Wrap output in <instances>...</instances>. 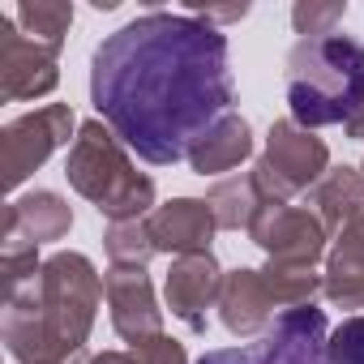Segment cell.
Listing matches in <instances>:
<instances>
[{
  "instance_id": "obj_21",
  "label": "cell",
  "mask_w": 364,
  "mask_h": 364,
  "mask_svg": "<svg viewBox=\"0 0 364 364\" xmlns=\"http://www.w3.org/2000/svg\"><path fill=\"white\" fill-rule=\"evenodd\" d=\"M103 240H107V253H112V262H116V266H146V262L159 253L146 219H133V223H112Z\"/></svg>"
},
{
  "instance_id": "obj_16",
  "label": "cell",
  "mask_w": 364,
  "mask_h": 364,
  "mask_svg": "<svg viewBox=\"0 0 364 364\" xmlns=\"http://www.w3.org/2000/svg\"><path fill=\"white\" fill-rule=\"evenodd\" d=\"M313 206L326 232H343L360 210H364V176L351 167H334L317 180L313 189Z\"/></svg>"
},
{
  "instance_id": "obj_6",
  "label": "cell",
  "mask_w": 364,
  "mask_h": 364,
  "mask_svg": "<svg viewBox=\"0 0 364 364\" xmlns=\"http://www.w3.org/2000/svg\"><path fill=\"white\" fill-rule=\"evenodd\" d=\"M326 163H330V154H326L321 137H313L296 120H274L270 137H266V154L253 167V185L266 198V206L287 202L291 193L309 189L313 180L326 176Z\"/></svg>"
},
{
  "instance_id": "obj_7",
  "label": "cell",
  "mask_w": 364,
  "mask_h": 364,
  "mask_svg": "<svg viewBox=\"0 0 364 364\" xmlns=\"http://www.w3.org/2000/svg\"><path fill=\"white\" fill-rule=\"evenodd\" d=\"M73 133V107L69 103H48L22 120H14L0 137V154H5V185L18 189L22 180Z\"/></svg>"
},
{
  "instance_id": "obj_26",
  "label": "cell",
  "mask_w": 364,
  "mask_h": 364,
  "mask_svg": "<svg viewBox=\"0 0 364 364\" xmlns=\"http://www.w3.org/2000/svg\"><path fill=\"white\" fill-rule=\"evenodd\" d=\"M343 129H347V137H355V141H364V107H360V116H355V120H347Z\"/></svg>"
},
{
  "instance_id": "obj_25",
  "label": "cell",
  "mask_w": 364,
  "mask_h": 364,
  "mask_svg": "<svg viewBox=\"0 0 364 364\" xmlns=\"http://www.w3.org/2000/svg\"><path fill=\"white\" fill-rule=\"evenodd\" d=\"M86 364H137V360H133V351L129 355L124 351H103V355H90Z\"/></svg>"
},
{
  "instance_id": "obj_22",
  "label": "cell",
  "mask_w": 364,
  "mask_h": 364,
  "mask_svg": "<svg viewBox=\"0 0 364 364\" xmlns=\"http://www.w3.org/2000/svg\"><path fill=\"white\" fill-rule=\"evenodd\" d=\"M343 14H347L343 0H300V5L291 9V26L304 39H326V35H334Z\"/></svg>"
},
{
  "instance_id": "obj_3",
  "label": "cell",
  "mask_w": 364,
  "mask_h": 364,
  "mask_svg": "<svg viewBox=\"0 0 364 364\" xmlns=\"http://www.w3.org/2000/svg\"><path fill=\"white\" fill-rule=\"evenodd\" d=\"M287 103L300 129L355 120L364 107V43L338 31L300 39L287 56Z\"/></svg>"
},
{
  "instance_id": "obj_4",
  "label": "cell",
  "mask_w": 364,
  "mask_h": 364,
  "mask_svg": "<svg viewBox=\"0 0 364 364\" xmlns=\"http://www.w3.org/2000/svg\"><path fill=\"white\" fill-rule=\"evenodd\" d=\"M124 150L129 146L112 129L90 120V124L77 129L69 163H65L69 185L82 198H90L99 206V215H107L112 223H133V219H141L154 206V180L133 171Z\"/></svg>"
},
{
  "instance_id": "obj_1",
  "label": "cell",
  "mask_w": 364,
  "mask_h": 364,
  "mask_svg": "<svg viewBox=\"0 0 364 364\" xmlns=\"http://www.w3.org/2000/svg\"><path fill=\"white\" fill-rule=\"evenodd\" d=\"M90 99L146 163H180L232 116L228 35L193 14L150 9L95 48Z\"/></svg>"
},
{
  "instance_id": "obj_23",
  "label": "cell",
  "mask_w": 364,
  "mask_h": 364,
  "mask_svg": "<svg viewBox=\"0 0 364 364\" xmlns=\"http://www.w3.org/2000/svg\"><path fill=\"white\" fill-rule=\"evenodd\" d=\"M330 364H364V317H347L330 334Z\"/></svg>"
},
{
  "instance_id": "obj_12",
  "label": "cell",
  "mask_w": 364,
  "mask_h": 364,
  "mask_svg": "<svg viewBox=\"0 0 364 364\" xmlns=\"http://www.w3.org/2000/svg\"><path fill=\"white\" fill-rule=\"evenodd\" d=\"M150 223V236H154V249L159 253H210V240H215V215L206 202L198 198H176L167 206H154V215L146 219Z\"/></svg>"
},
{
  "instance_id": "obj_17",
  "label": "cell",
  "mask_w": 364,
  "mask_h": 364,
  "mask_svg": "<svg viewBox=\"0 0 364 364\" xmlns=\"http://www.w3.org/2000/svg\"><path fill=\"white\" fill-rule=\"evenodd\" d=\"M206 206H210V215H215L219 228L240 232V228H249V223L257 219V210L266 206V198H262L257 185H253V171H245V176L219 180V185L210 189V198H206Z\"/></svg>"
},
{
  "instance_id": "obj_10",
  "label": "cell",
  "mask_w": 364,
  "mask_h": 364,
  "mask_svg": "<svg viewBox=\"0 0 364 364\" xmlns=\"http://www.w3.org/2000/svg\"><path fill=\"white\" fill-rule=\"evenodd\" d=\"M103 296L112 309V326L120 338L141 343L163 334V313L154 304V287L146 279V266H112L103 274Z\"/></svg>"
},
{
  "instance_id": "obj_27",
  "label": "cell",
  "mask_w": 364,
  "mask_h": 364,
  "mask_svg": "<svg viewBox=\"0 0 364 364\" xmlns=\"http://www.w3.org/2000/svg\"><path fill=\"white\" fill-rule=\"evenodd\" d=\"M360 176H364V167H360Z\"/></svg>"
},
{
  "instance_id": "obj_20",
  "label": "cell",
  "mask_w": 364,
  "mask_h": 364,
  "mask_svg": "<svg viewBox=\"0 0 364 364\" xmlns=\"http://www.w3.org/2000/svg\"><path fill=\"white\" fill-rule=\"evenodd\" d=\"M266 287L274 296V309H300V304H313V291L321 287V279L313 274V266H287V262H270L266 270Z\"/></svg>"
},
{
  "instance_id": "obj_5",
  "label": "cell",
  "mask_w": 364,
  "mask_h": 364,
  "mask_svg": "<svg viewBox=\"0 0 364 364\" xmlns=\"http://www.w3.org/2000/svg\"><path fill=\"white\" fill-rule=\"evenodd\" d=\"M198 364H330V330L317 304L283 309L257 343L206 351Z\"/></svg>"
},
{
  "instance_id": "obj_24",
  "label": "cell",
  "mask_w": 364,
  "mask_h": 364,
  "mask_svg": "<svg viewBox=\"0 0 364 364\" xmlns=\"http://www.w3.org/2000/svg\"><path fill=\"white\" fill-rule=\"evenodd\" d=\"M133 360L137 364H189L185 347H180L176 338H167V334H154V338L133 343Z\"/></svg>"
},
{
  "instance_id": "obj_18",
  "label": "cell",
  "mask_w": 364,
  "mask_h": 364,
  "mask_svg": "<svg viewBox=\"0 0 364 364\" xmlns=\"http://www.w3.org/2000/svg\"><path fill=\"white\" fill-rule=\"evenodd\" d=\"M14 22H18V31H22L26 39H35V43L60 52L65 35H69V26H73V5H65V0H26V5H18Z\"/></svg>"
},
{
  "instance_id": "obj_11",
  "label": "cell",
  "mask_w": 364,
  "mask_h": 364,
  "mask_svg": "<svg viewBox=\"0 0 364 364\" xmlns=\"http://www.w3.org/2000/svg\"><path fill=\"white\" fill-rule=\"evenodd\" d=\"M223 291V270L210 253L176 257L167 274V309L185 321L189 330H206V309Z\"/></svg>"
},
{
  "instance_id": "obj_8",
  "label": "cell",
  "mask_w": 364,
  "mask_h": 364,
  "mask_svg": "<svg viewBox=\"0 0 364 364\" xmlns=\"http://www.w3.org/2000/svg\"><path fill=\"white\" fill-rule=\"evenodd\" d=\"M249 236L270 253V262H287V266H317V257L326 253L321 219L287 202L262 206L257 219L249 223Z\"/></svg>"
},
{
  "instance_id": "obj_19",
  "label": "cell",
  "mask_w": 364,
  "mask_h": 364,
  "mask_svg": "<svg viewBox=\"0 0 364 364\" xmlns=\"http://www.w3.org/2000/svg\"><path fill=\"white\" fill-rule=\"evenodd\" d=\"M321 291L343 309H364V253L347 249V245H334V253L326 262Z\"/></svg>"
},
{
  "instance_id": "obj_9",
  "label": "cell",
  "mask_w": 364,
  "mask_h": 364,
  "mask_svg": "<svg viewBox=\"0 0 364 364\" xmlns=\"http://www.w3.org/2000/svg\"><path fill=\"white\" fill-rule=\"evenodd\" d=\"M56 48H43L18 31L14 18H0V95L9 103L39 99L56 90Z\"/></svg>"
},
{
  "instance_id": "obj_15",
  "label": "cell",
  "mask_w": 364,
  "mask_h": 364,
  "mask_svg": "<svg viewBox=\"0 0 364 364\" xmlns=\"http://www.w3.org/2000/svg\"><path fill=\"white\" fill-rule=\"evenodd\" d=\"M253 154V133H249V120L240 116H223L189 154L193 171L198 176H223L232 167H240V159Z\"/></svg>"
},
{
  "instance_id": "obj_13",
  "label": "cell",
  "mask_w": 364,
  "mask_h": 364,
  "mask_svg": "<svg viewBox=\"0 0 364 364\" xmlns=\"http://www.w3.org/2000/svg\"><path fill=\"white\" fill-rule=\"evenodd\" d=\"M219 309H223V326L232 334H257L262 326H270L274 296L266 287V274L262 270H232V274H223Z\"/></svg>"
},
{
  "instance_id": "obj_2",
  "label": "cell",
  "mask_w": 364,
  "mask_h": 364,
  "mask_svg": "<svg viewBox=\"0 0 364 364\" xmlns=\"http://www.w3.org/2000/svg\"><path fill=\"white\" fill-rule=\"evenodd\" d=\"M103 300V279L82 253H56L43 262L31 287L9 296L5 343L22 364H52L82 355Z\"/></svg>"
},
{
  "instance_id": "obj_14",
  "label": "cell",
  "mask_w": 364,
  "mask_h": 364,
  "mask_svg": "<svg viewBox=\"0 0 364 364\" xmlns=\"http://www.w3.org/2000/svg\"><path fill=\"white\" fill-rule=\"evenodd\" d=\"M69 223H73V215H69V206H65V198H56V193H31V198H22V202H14L9 210H5V236H22V240H31V245H39V240H60L65 232H69Z\"/></svg>"
}]
</instances>
